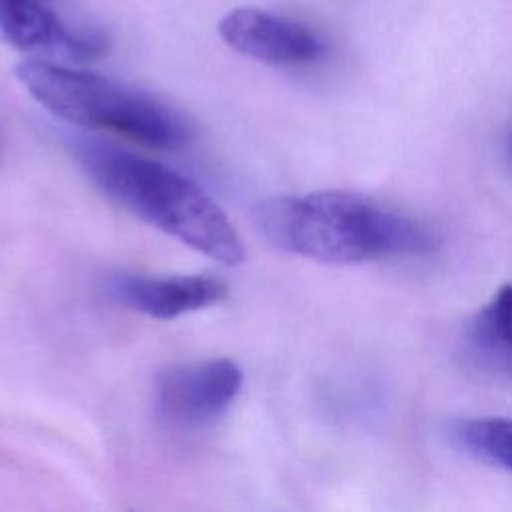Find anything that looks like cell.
Listing matches in <instances>:
<instances>
[{
	"label": "cell",
	"mask_w": 512,
	"mask_h": 512,
	"mask_svg": "<svg viewBox=\"0 0 512 512\" xmlns=\"http://www.w3.org/2000/svg\"><path fill=\"white\" fill-rule=\"evenodd\" d=\"M0 34L32 60H98L110 50L104 24L80 0H0Z\"/></svg>",
	"instance_id": "obj_4"
},
{
	"label": "cell",
	"mask_w": 512,
	"mask_h": 512,
	"mask_svg": "<svg viewBox=\"0 0 512 512\" xmlns=\"http://www.w3.org/2000/svg\"><path fill=\"white\" fill-rule=\"evenodd\" d=\"M510 144H512V138H510Z\"/></svg>",
	"instance_id": "obj_10"
},
{
	"label": "cell",
	"mask_w": 512,
	"mask_h": 512,
	"mask_svg": "<svg viewBox=\"0 0 512 512\" xmlns=\"http://www.w3.org/2000/svg\"><path fill=\"white\" fill-rule=\"evenodd\" d=\"M78 156L96 186L134 218L220 264L244 260L224 210L180 172L102 142H82Z\"/></svg>",
	"instance_id": "obj_2"
},
{
	"label": "cell",
	"mask_w": 512,
	"mask_h": 512,
	"mask_svg": "<svg viewBox=\"0 0 512 512\" xmlns=\"http://www.w3.org/2000/svg\"><path fill=\"white\" fill-rule=\"evenodd\" d=\"M466 340L480 368L512 380V284L500 286L474 314Z\"/></svg>",
	"instance_id": "obj_8"
},
{
	"label": "cell",
	"mask_w": 512,
	"mask_h": 512,
	"mask_svg": "<svg viewBox=\"0 0 512 512\" xmlns=\"http://www.w3.org/2000/svg\"><path fill=\"white\" fill-rule=\"evenodd\" d=\"M116 296L146 316L170 320L224 300L226 286L204 274L128 276L116 284Z\"/></svg>",
	"instance_id": "obj_7"
},
{
	"label": "cell",
	"mask_w": 512,
	"mask_h": 512,
	"mask_svg": "<svg viewBox=\"0 0 512 512\" xmlns=\"http://www.w3.org/2000/svg\"><path fill=\"white\" fill-rule=\"evenodd\" d=\"M254 224L278 250L324 264L414 256L436 244L418 220L348 190L262 200L254 208Z\"/></svg>",
	"instance_id": "obj_1"
},
{
	"label": "cell",
	"mask_w": 512,
	"mask_h": 512,
	"mask_svg": "<svg viewBox=\"0 0 512 512\" xmlns=\"http://www.w3.org/2000/svg\"><path fill=\"white\" fill-rule=\"evenodd\" d=\"M448 436L466 452L512 472V418H460L450 422Z\"/></svg>",
	"instance_id": "obj_9"
},
{
	"label": "cell",
	"mask_w": 512,
	"mask_h": 512,
	"mask_svg": "<svg viewBox=\"0 0 512 512\" xmlns=\"http://www.w3.org/2000/svg\"><path fill=\"white\" fill-rule=\"evenodd\" d=\"M242 388V370L232 360H210L166 370L156 384V402L168 420L198 424L222 414Z\"/></svg>",
	"instance_id": "obj_6"
},
{
	"label": "cell",
	"mask_w": 512,
	"mask_h": 512,
	"mask_svg": "<svg viewBox=\"0 0 512 512\" xmlns=\"http://www.w3.org/2000/svg\"><path fill=\"white\" fill-rule=\"evenodd\" d=\"M14 72L38 104L80 128L116 132L156 150H180L194 138L176 108L114 78L32 58Z\"/></svg>",
	"instance_id": "obj_3"
},
{
	"label": "cell",
	"mask_w": 512,
	"mask_h": 512,
	"mask_svg": "<svg viewBox=\"0 0 512 512\" xmlns=\"http://www.w3.org/2000/svg\"><path fill=\"white\" fill-rule=\"evenodd\" d=\"M218 34L232 50L268 66H306L326 50L310 26L258 8L230 10L220 20Z\"/></svg>",
	"instance_id": "obj_5"
}]
</instances>
